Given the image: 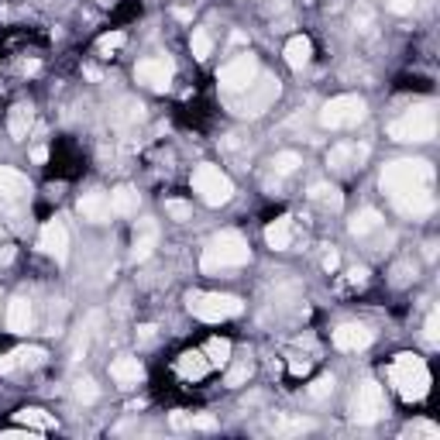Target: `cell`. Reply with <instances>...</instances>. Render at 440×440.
Here are the masks:
<instances>
[{
    "label": "cell",
    "mask_w": 440,
    "mask_h": 440,
    "mask_svg": "<svg viewBox=\"0 0 440 440\" xmlns=\"http://www.w3.org/2000/svg\"><path fill=\"white\" fill-rule=\"evenodd\" d=\"M251 262V248L245 241V234L237 230H220L213 234L210 245L203 248V258H200V268L203 272H224V268H241Z\"/></svg>",
    "instance_id": "cell-2"
},
{
    "label": "cell",
    "mask_w": 440,
    "mask_h": 440,
    "mask_svg": "<svg viewBox=\"0 0 440 440\" xmlns=\"http://www.w3.org/2000/svg\"><path fill=\"white\" fill-rule=\"evenodd\" d=\"M186 309L203 324H220V320H234L245 313V303L230 292H190L186 296Z\"/></svg>",
    "instance_id": "cell-5"
},
{
    "label": "cell",
    "mask_w": 440,
    "mask_h": 440,
    "mask_svg": "<svg viewBox=\"0 0 440 440\" xmlns=\"http://www.w3.org/2000/svg\"><path fill=\"white\" fill-rule=\"evenodd\" d=\"M45 358H48L45 347H18V351L0 358V375H11L18 368H39V364H45Z\"/></svg>",
    "instance_id": "cell-19"
},
{
    "label": "cell",
    "mask_w": 440,
    "mask_h": 440,
    "mask_svg": "<svg viewBox=\"0 0 440 440\" xmlns=\"http://www.w3.org/2000/svg\"><path fill=\"white\" fill-rule=\"evenodd\" d=\"M173 73H175L173 62L165 56H148L134 66V79H138L141 86L155 90V93H165V90L173 86Z\"/></svg>",
    "instance_id": "cell-12"
},
{
    "label": "cell",
    "mask_w": 440,
    "mask_h": 440,
    "mask_svg": "<svg viewBox=\"0 0 440 440\" xmlns=\"http://www.w3.org/2000/svg\"><path fill=\"white\" fill-rule=\"evenodd\" d=\"M300 165H303V155L292 152V148H286V152H275V158H272V173H275V175L300 173Z\"/></svg>",
    "instance_id": "cell-34"
},
{
    "label": "cell",
    "mask_w": 440,
    "mask_h": 440,
    "mask_svg": "<svg viewBox=\"0 0 440 440\" xmlns=\"http://www.w3.org/2000/svg\"><path fill=\"white\" fill-rule=\"evenodd\" d=\"M368 155H372V145H368V141H362V145H354V165H358V169H362V162H364V158H368Z\"/></svg>",
    "instance_id": "cell-49"
},
{
    "label": "cell",
    "mask_w": 440,
    "mask_h": 440,
    "mask_svg": "<svg viewBox=\"0 0 440 440\" xmlns=\"http://www.w3.org/2000/svg\"><path fill=\"white\" fill-rule=\"evenodd\" d=\"M437 309H430V313H426V324H423V337H426V344L434 347L440 341V334H437Z\"/></svg>",
    "instance_id": "cell-42"
},
{
    "label": "cell",
    "mask_w": 440,
    "mask_h": 440,
    "mask_svg": "<svg viewBox=\"0 0 440 440\" xmlns=\"http://www.w3.org/2000/svg\"><path fill=\"white\" fill-rule=\"evenodd\" d=\"M169 426H173V430H190V416H186V409H173V413H169Z\"/></svg>",
    "instance_id": "cell-46"
},
{
    "label": "cell",
    "mask_w": 440,
    "mask_h": 440,
    "mask_svg": "<svg viewBox=\"0 0 440 440\" xmlns=\"http://www.w3.org/2000/svg\"><path fill=\"white\" fill-rule=\"evenodd\" d=\"M334 375H317V379H313V382L307 385V396L313 402H324V399H330V396H334Z\"/></svg>",
    "instance_id": "cell-36"
},
{
    "label": "cell",
    "mask_w": 440,
    "mask_h": 440,
    "mask_svg": "<svg viewBox=\"0 0 440 440\" xmlns=\"http://www.w3.org/2000/svg\"><path fill=\"white\" fill-rule=\"evenodd\" d=\"M31 162H39V165H45V162H48V148H45V145H39V148H31Z\"/></svg>",
    "instance_id": "cell-50"
},
{
    "label": "cell",
    "mask_w": 440,
    "mask_h": 440,
    "mask_svg": "<svg viewBox=\"0 0 440 440\" xmlns=\"http://www.w3.org/2000/svg\"><path fill=\"white\" fill-rule=\"evenodd\" d=\"M124 41H128V35H124V31H107V35H100V39H96V56L111 58L117 48L124 45Z\"/></svg>",
    "instance_id": "cell-37"
},
{
    "label": "cell",
    "mask_w": 440,
    "mask_h": 440,
    "mask_svg": "<svg viewBox=\"0 0 440 440\" xmlns=\"http://www.w3.org/2000/svg\"><path fill=\"white\" fill-rule=\"evenodd\" d=\"M190 426H193V430H213V426H217V420H213L210 413H200V416H190Z\"/></svg>",
    "instance_id": "cell-47"
},
{
    "label": "cell",
    "mask_w": 440,
    "mask_h": 440,
    "mask_svg": "<svg viewBox=\"0 0 440 440\" xmlns=\"http://www.w3.org/2000/svg\"><path fill=\"white\" fill-rule=\"evenodd\" d=\"M389 382L399 389V396L406 402H423L430 392V372L426 362L416 354H396L389 364Z\"/></svg>",
    "instance_id": "cell-3"
},
{
    "label": "cell",
    "mask_w": 440,
    "mask_h": 440,
    "mask_svg": "<svg viewBox=\"0 0 440 440\" xmlns=\"http://www.w3.org/2000/svg\"><path fill=\"white\" fill-rule=\"evenodd\" d=\"M220 152H224V155H241V152H245L241 134H224V138H220Z\"/></svg>",
    "instance_id": "cell-44"
},
{
    "label": "cell",
    "mask_w": 440,
    "mask_h": 440,
    "mask_svg": "<svg viewBox=\"0 0 440 440\" xmlns=\"http://www.w3.org/2000/svg\"><path fill=\"white\" fill-rule=\"evenodd\" d=\"M296 241V217H275L265 227V245L272 251H289Z\"/></svg>",
    "instance_id": "cell-18"
},
{
    "label": "cell",
    "mask_w": 440,
    "mask_h": 440,
    "mask_svg": "<svg viewBox=\"0 0 440 440\" xmlns=\"http://www.w3.org/2000/svg\"><path fill=\"white\" fill-rule=\"evenodd\" d=\"M327 165H330L334 173H347V169L354 165V145H347V141L334 145V148L327 152Z\"/></svg>",
    "instance_id": "cell-32"
},
{
    "label": "cell",
    "mask_w": 440,
    "mask_h": 440,
    "mask_svg": "<svg viewBox=\"0 0 440 440\" xmlns=\"http://www.w3.org/2000/svg\"><path fill=\"white\" fill-rule=\"evenodd\" d=\"M230 341L227 337H210L207 341V347H203V354H207V362H210V368H224V364H230Z\"/></svg>",
    "instance_id": "cell-30"
},
{
    "label": "cell",
    "mask_w": 440,
    "mask_h": 440,
    "mask_svg": "<svg viewBox=\"0 0 440 440\" xmlns=\"http://www.w3.org/2000/svg\"><path fill=\"white\" fill-rule=\"evenodd\" d=\"M190 52L196 62H207L213 56V35L207 28H193L190 31Z\"/></svg>",
    "instance_id": "cell-31"
},
{
    "label": "cell",
    "mask_w": 440,
    "mask_h": 440,
    "mask_svg": "<svg viewBox=\"0 0 440 440\" xmlns=\"http://www.w3.org/2000/svg\"><path fill=\"white\" fill-rule=\"evenodd\" d=\"M175 372H179V379H186V382H203V379L210 375V362H207L203 351H183V354L175 358Z\"/></svg>",
    "instance_id": "cell-20"
},
{
    "label": "cell",
    "mask_w": 440,
    "mask_h": 440,
    "mask_svg": "<svg viewBox=\"0 0 440 440\" xmlns=\"http://www.w3.org/2000/svg\"><path fill=\"white\" fill-rule=\"evenodd\" d=\"M416 4H420V0H385V11H389V14H413V11H416Z\"/></svg>",
    "instance_id": "cell-43"
},
{
    "label": "cell",
    "mask_w": 440,
    "mask_h": 440,
    "mask_svg": "<svg viewBox=\"0 0 440 440\" xmlns=\"http://www.w3.org/2000/svg\"><path fill=\"white\" fill-rule=\"evenodd\" d=\"M165 217L186 224V220H193V203H186V200H165Z\"/></svg>",
    "instance_id": "cell-40"
},
{
    "label": "cell",
    "mask_w": 440,
    "mask_h": 440,
    "mask_svg": "<svg viewBox=\"0 0 440 440\" xmlns=\"http://www.w3.org/2000/svg\"><path fill=\"white\" fill-rule=\"evenodd\" d=\"M31 200V183L28 175L11 169V165H0V210H21L24 203Z\"/></svg>",
    "instance_id": "cell-11"
},
{
    "label": "cell",
    "mask_w": 440,
    "mask_h": 440,
    "mask_svg": "<svg viewBox=\"0 0 440 440\" xmlns=\"http://www.w3.org/2000/svg\"><path fill=\"white\" fill-rule=\"evenodd\" d=\"M96 4H100V7H114L117 0H96Z\"/></svg>",
    "instance_id": "cell-55"
},
{
    "label": "cell",
    "mask_w": 440,
    "mask_h": 440,
    "mask_svg": "<svg viewBox=\"0 0 440 440\" xmlns=\"http://www.w3.org/2000/svg\"><path fill=\"white\" fill-rule=\"evenodd\" d=\"M382 224H385V217L375 210V207H362V210L347 220V230H351L354 237H368L372 230H379Z\"/></svg>",
    "instance_id": "cell-26"
},
{
    "label": "cell",
    "mask_w": 440,
    "mask_h": 440,
    "mask_svg": "<svg viewBox=\"0 0 440 440\" xmlns=\"http://www.w3.org/2000/svg\"><path fill=\"white\" fill-rule=\"evenodd\" d=\"M282 56H286L289 69H307L309 58H313V41L307 39V35H292V39L286 41V48H282Z\"/></svg>",
    "instance_id": "cell-24"
},
{
    "label": "cell",
    "mask_w": 440,
    "mask_h": 440,
    "mask_svg": "<svg viewBox=\"0 0 440 440\" xmlns=\"http://www.w3.org/2000/svg\"><path fill=\"white\" fill-rule=\"evenodd\" d=\"M423 258H426V262L437 258V241H426V245H423Z\"/></svg>",
    "instance_id": "cell-52"
},
{
    "label": "cell",
    "mask_w": 440,
    "mask_h": 440,
    "mask_svg": "<svg viewBox=\"0 0 440 440\" xmlns=\"http://www.w3.org/2000/svg\"><path fill=\"white\" fill-rule=\"evenodd\" d=\"M379 186L382 193L392 200V207L402 217H413L423 220L437 210V200H434V165L423 162V158H396L389 162L379 175Z\"/></svg>",
    "instance_id": "cell-1"
},
{
    "label": "cell",
    "mask_w": 440,
    "mask_h": 440,
    "mask_svg": "<svg viewBox=\"0 0 440 440\" xmlns=\"http://www.w3.org/2000/svg\"><path fill=\"white\" fill-rule=\"evenodd\" d=\"M31 128H35V107L28 100H21V103L11 107V114H7V131H11L14 141H24Z\"/></svg>",
    "instance_id": "cell-22"
},
{
    "label": "cell",
    "mask_w": 440,
    "mask_h": 440,
    "mask_svg": "<svg viewBox=\"0 0 440 440\" xmlns=\"http://www.w3.org/2000/svg\"><path fill=\"white\" fill-rule=\"evenodd\" d=\"M258 73H262V69H258V58L251 56V52H241V56H234L227 66L217 73V86H220L224 93L237 96L241 90H248L251 83L258 79Z\"/></svg>",
    "instance_id": "cell-10"
},
{
    "label": "cell",
    "mask_w": 440,
    "mask_h": 440,
    "mask_svg": "<svg viewBox=\"0 0 440 440\" xmlns=\"http://www.w3.org/2000/svg\"><path fill=\"white\" fill-rule=\"evenodd\" d=\"M368 117V103L358 93H341L334 100H327L320 107V128L327 131H341V128H358Z\"/></svg>",
    "instance_id": "cell-6"
},
{
    "label": "cell",
    "mask_w": 440,
    "mask_h": 440,
    "mask_svg": "<svg viewBox=\"0 0 440 440\" xmlns=\"http://www.w3.org/2000/svg\"><path fill=\"white\" fill-rule=\"evenodd\" d=\"M18 420L24 423V426H31V430H52V426H56V420H52L45 409H39V406H24V409H18Z\"/></svg>",
    "instance_id": "cell-33"
},
{
    "label": "cell",
    "mask_w": 440,
    "mask_h": 440,
    "mask_svg": "<svg viewBox=\"0 0 440 440\" xmlns=\"http://www.w3.org/2000/svg\"><path fill=\"white\" fill-rule=\"evenodd\" d=\"M39 248L45 255H52L56 262H66V255H69V230L62 220H48L39 234Z\"/></svg>",
    "instance_id": "cell-15"
},
{
    "label": "cell",
    "mask_w": 440,
    "mask_h": 440,
    "mask_svg": "<svg viewBox=\"0 0 440 440\" xmlns=\"http://www.w3.org/2000/svg\"><path fill=\"white\" fill-rule=\"evenodd\" d=\"M337 265H341V255L330 248V251L324 255V272H330V275H334V272H337Z\"/></svg>",
    "instance_id": "cell-48"
},
{
    "label": "cell",
    "mask_w": 440,
    "mask_h": 440,
    "mask_svg": "<svg viewBox=\"0 0 440 440\" xmlns=\"http://www.w3.org/2000/svg\"><path fill=\"white\" fill-rule=\"evenodd\" d=\"M317 423L313 420H303V416H286V413H279V416H272V430L279 434V437H292V434H307L313 430Z\"/></svg>",
    "instance_id": "cell-29"
},
{
    "label": "cell",
    "mask_w": 440,
    "mask_h": 440,
    "mask_svg": "<svg viewBox=\"0 0 440 440\" xmlns=\"http://www.w3.org/2000/svg\"><path fill=\"white\" fill-rule=\"evenodd\" d=\"M279 90H282V83L275 76H262L258 73V79L251 83L248 90H241L237 93V100L230 103L234 107V114L237 117H262L275 103V96H279Z\"/></svg>",
    "instance_id": "cell-7"
},
{
    "label": "cell",
    "mask_w": 440,
    "mask_h": 440,
    "mask_svg": "<svg viewBox=\"0 0 440 440\" xmlns=\"http://www.w3.org/2000/svg\"><path fill=\"white\" fill-rule=\"evenodd\" d=\"M385 134L392 141H413V145H423V141H434L437 134V107L434 103H420V107H409L402 117H396Z\"/></svg>",
    "instance_id": "cell-4"
},
{
    "label": "cell",
    "mask_w": 440,
    "mask_h": 440,
    "mask_svg": "<svg viewBox=\"0 0 440 440\" xmlns=\"http://www.w3.org/2000/svg\"><path fill=\"white\" fill-rule=\"evenodd\" d=\"M351 21H354V28H358V31H372V24H375V7H372V4H358V7H354V14H351Z\"/></svg>",
    "instance_id": "cell-39"
},
{
    "label": "cell",
    "mask_w": 440,
    "mask_h": 440,
    "mask_svg": "<svg viewBox=\"0 0 440 440\" xmlns=\"http://www.w3.org/2000/svg\"><path fill=\"white\" fill-rule=\"evenodd\" d=\"M372 341H375V330L368 324H341L337 330H334V347L337 351H364V347H372Z\"/></svg>",
    "instance_id": "cell-14"
},
{
    "label": "cell",
    "mask_w": 440,
    "mask_h": 440,
    "mask_svg": "<svg viewBox=\"0 0 440 440\" xmlns=\"http://www.w3.org/2000/svg\"><path fill=\"white\" fill-rule=\"evenodd\" d=\"M31 324H35L31 300H28L24 292H18V296L7 303V330H11V334H28V330H31Z\"/></svg>",
    "instance_id": "cell-16"
},
{
    "label": "cell",
    "mask_w": 440,
    "mask_h": 440,
    "mask_svg": "<svg viewBox=\"0 0 440 440\" xmlns=\"http://www.w3.org/2000/svg\"><path fill=\"white\" fill-rule=\"evenodd\" d=\"M111 379H114L117 389H134V385L145 379V368H141V362L138 358H114L111 362Z\"/></svg>",
    "instance_id": "cell-21"
},
{
    "label": "cell",
    "mask_w": 440,
    "mask_h": 440,
    "mask_svg": "<svg viewBox=\"0 0 440 440\" xmlns=\"http://www.w3.org/2000/svg\"><path fill=\"white\" fill-rule=\"evenodd\" d=\"M389 413V402H385V389L379 382H362L354 389V396H351V420L358 423V426H372V423H379Z\"/></svg>",
    "instance_id": "cell-9"
},
{
    "label": "cell",
    "mask_w": 440,
    "mask_h": 440,
    "mask_svg": "<svg viewBox=\"0 0 440 440\" xmlns=\"http://www.w3.org/2000/svg\"><path fill=\"white\" fill-rule=\"evenodd\" d=\"M416 282V262L413 258H399V262H392L389 268V286L392 289H406Z\"/></svg>",
    "instance_id": "cell-28"
},
{
    "label": "cell",
    "mask_w": 440,
    "mask_h": 440,
    "mask_svg": "<svg viewBox=\"0 0 440 440\" xmlns=\"http://www.w3.org/2000/svg\"><path fill=\"white\" fill-rule=\"evenodd\" d=\"M173 14H175V21H193V14L186 11V7H175Z\"/></svg>",
    "instance_id": "cell-53"
},
{
    "label": "cell",
    "mask_w": 440,
    "mask_h": 440,
    "mask_svg": "<svg viewBox=\"0 0 440 440\" xmlns=\"http://www.w3.org/2000/svg\"><path fill=\"white\" fill-rule=\"evenodd\" d=\"M307 196L313 200V203H320L324 210H341L344 207V193L337 190L334 183H324V179H317V183H309V190H307Z\"/></svg>",
    "instance_id": "cell-23"
},
{
    "label": "cell",
    "mask_w": 440,
    "mask_h": 440,
    "mask_svg": "<svg viewBox=\"0 0 440 440\" xmlns=\"http://www.w3.org/2000/svg\"><path fill=\"white\" fill-rule=\"evenodd\" d=\"M286 368L292 379H303V375H309V368H313V358H307V354H289Z\"/></svg>",
    "instance_id": "cell-41"
},
{
    "label": "cell",
    "mask_w": 440,
    "mask_h": 440,
    "mask_svg": "<svg viewBox=\"0 0 440 440\" xmlns=\"http://www.w3.org/2000/svg\"><path fill=\"white\" fill-rule=\"evenodd\" d=\"M193 193H200V200L207 207H224V203H230V196H234V183L213 162H203L193 173Z\"/></svg>",
    "instance_id": "cell-8"
},
{
    "label": "cell",
    "mask_w": 440,
    "mask_h": 440,
    "mask_svg": "<svg viewBox=\"0 0 440 440\" xmlns=\"http://www.w3.org/2000/svg\"><path fill=\"white\" fill-rule=\"evenodd\" d=\"M145 114H148V107H145L141 100H134V96H124V100H121V103L114 107L111 121H114L117 128H131V124H141V121H145Z\"/></svg>",
    "instance_id": "cell-25"
},
{
    "label": "cell",
    "mask_w": 440,
    "mask_h": 440,
    "mask_svg": "<svg viewBox=\"0 0 440 440\" xmlns=\"http://www.w3.org/2000/svg\"><path fill=\"white\" fill-rule=\"evenodd\" d=\"M73 396H76L83 406H93V402L100 399V385H96V379H90V375H79L76 382H73Z\"/></svg>",
    "instance_id": "cell-35"
},
{
    "label": "cell",
    "mask_w": 440,
    "mask_h": 440,
    "mask_svg": "<svg viewBox=\"0 0 440 440\" xmlns=\"http://www.w3.org/2000/svg\"><path fill=\"white\" fill-rule=\"evenodd\" d=\"M251 372H255V364H251L248 358H245V362H237V364H234V368L227 372V389H241V385L251 379Z\"/></svg>",
    "instance_id": "cell-38"
},
{
    "label": "cell",
    "mask_w": 440,
    "mask_h": 440,
    "mask_svg": "<svg viewBox=\"0 0 440 440\" xmlns=\"http://www.w3.org/2000/svg\"><path fill=\"white\" fill-rule=\"evenodd\" d=\"M245 35H241V31H234V35H230V48H237V45H245Z\"/></svg>",
    "instance_id": "cell-54"
},
{
    "label": "cell",
    "mask_w": 440,
    "mask_h": 440,
    "mask_svg": "<svg viewBox=\"0 0 440 440\" xmlns=\"http://www.w3.org/2000/svg\"><path fill=\"white\" fill-rule=\"evenodd\" d=\"M138 203H141V196H138L134 186H117L111 193V213H117V217H134Z\"/></svg>",
    "instance_id": "cell-27"
},
{
    "label": "cell",
    "mask_w": 440,
    "mask_h": 440,
    "mask_svg": "<svg viewBox=\"0 0 440 440\" xmlns=\"http://www.w3.org/2000/svg\"><path fill=\"white\" fill-rule=\"evenodd\" d=\"M138 337H141V341H155V327L152 324H141V327H138Z\"/></svg>",
    "instance_id": "cell-51"
},
{
    "label": "cell",
    "mask_w": 440,
    "mask_h": 440,
    "mask_svg": "<svg viewBox=\"0 0 440 440\" xmlns=\"http://www.w3.org/2000/svg\"><path fill=\"white\" fill-rule=\"evenodd\" d=\"M368 279H372V272H368V268H364V265L347 268V286L362 289V286H368Z\"/></svg>",
    "instance_id": "cell-45"
},
{
    "label": "cell",
    "mask_w": 440,
    "mask_h": 440,
    "mask_svg": "<svg viewBox=\"0 0 440 440\" xmlns=\"http://www.w3.org/2000/svg\"><path fill=\"white\" fill-rule=\"evenodd\" d=\"M158 248V220L145 217L134 224V237H131V262H148Z\"/></svg>",
    "instance_id": "cell-13"
},
{
    "label": "cell",
    "mask_w": 440,
    "mask_h": 440,
    "mask_svg": "<svg viewBox=\"0 0 440 440\" xmlns=\"http://www.w3.org/2000/svg\"><path fill=\"white\" fill-rule=\"evenodd\" d=\"M76 210H79V217H83V220H90V224H103V220L111 217V196H107L103 190L83 193Z\"/></svg>",
    "instance_id": "cell-17"
}]
</instances>
